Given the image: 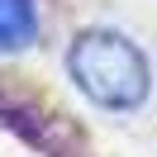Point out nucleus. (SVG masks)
Returning <instances> with one entry per match:
<instances>
[{
	"label": "nucleus",
	"instance_id": "nucleus-1",
	"mask_svg": "<svg viewBox=\"0 0 157 157\" xmlns=\"http://www.w3.org/2000/svg\"><path fill=\"white\" fill-rule=\"evenodd\" d=\"M67 71L76 90L100 109H138L152 90V67L143 48L114 29H86L67 48Z\"/></svg>",
	"mask_w": 157,
	"mask_h": 157
},
{
	"label": "nucleus",
	"instance_id": "nucleus-2",
	"mask_svg": "<svg viewBox=\"0 0 157 157\" xmlns=\"http://www.w3.org/2000/svg\"><path fill=\"white\" fill-rule=\"evenodd\" d=\"M33 38H38V5L0 0V52H24Z\"/></svg>",
	"mask_w": 157,
	"mask_h": 157
}]
</instances>
